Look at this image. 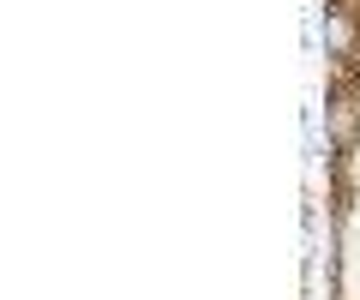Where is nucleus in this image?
I'll list each match as a JSON object with an SVG mask.
<instances>
[{"mask_svg":"<svg viewBox=\"0 0 360 300\" xmlns=\"http://www.w3.org/2000/svg\"><path fill=\"white\" fill-rule=\"evenodd\" d=\"M324 300H360V0H319Z\"/></svg>","mask_w":360,"mask_h":300,"instance_id":"1","label":"nucleus"}]
</instances>
